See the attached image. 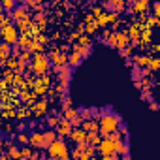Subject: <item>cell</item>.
<instances>
[{
  "instance_id": "1",
  "label": "cell",
  "mask_w": 160,
  "mask_h": 160,
  "mask_svg": "<svg viewBox=\"0 0 160 160\" xmlns=\"http://www.w3.org/2000/svg\"><path fill=\"white\" fill-rule=\"evenodd\" d=\"M119 122H121V119L117 117L115 113H109V115H102V119H100V126H98V130L102 132L104 136H109V134H113V132L119 128Z\"/></svg>"
},
{
  "instance_id": "2",
  "label": "cell",
  "mask_w": 160,
  "mask_h": 160,
  "mask_svg": "<svg viewBox=\"0 0 160 160\" xmlns=\"http://www.w3.org/2000/svg\"><path fill=\"white\" fill-rule=\"evenodd\" d=\"M47 149H49V156L51 158H68V149H66V143L64 141L55 140Z\"/></svg>"
},
{
  "instance_id": "3",
  "label": "cell",
  "mask_w": 160,
  "mask_h": 160,
  "mask_svg": "<svg viewBox=\"0 0 160 160\" xmlns=\"http://www.w3.org/2000/svg\"><path fill=\"white\" fill-rule=\"evenodd\" d=\"M47 68H49V59L38 53L36 57H34V72H38V74H45V72H47Z\"/></svg>"
},
{
  "instance_id": "4",
  "label": "cell",
  "mask_w": 160,
  "mask_h": 160,
  "mask_svg": "<svg viewBox=\"0 0 160 160\" xmlns=\"http://www.w3.org/2000/svg\"><path fill=\"white\" fill-rule=\"evenodd\" d=\"M96 145H98V151H100L102 156L113 155V152H115V143H113V140H109V137H106L104 141H98Z\"/></svg>"
},
{
  "instance_id": "5",
  "label": "cell",
  "mask_w": 160,
  "mask_h": 160,
  "mask_svg": "<svg viewBox=\"0 0 160 160\" xmlns=\"http://www.w3.org/2000/svg\"><path fill=\"white\" fill-rule=\"evenodd\" d=\"M2 38L6 40V44H15V41H17V30H15V26H11V25L2 26Z\"/></svg>"
},
{
  "instance_id": "6",
  "label": "cell",
  "mask_w": 160,
  "mask_h": 160,
  "mask_svg": "<svg viewBox=\"0 0 160 160\" xmlns=\"http://www.w3.org/2000/svg\"><path fill=\"white\" fill-rule=\"evenodd\" d=\"M55 130H49V132H45V134H41V145H40V149H47L49 145L55 141Z\"/></svg>"
},
{
  "instance_id": "7",
  "label": "cell",
  "mask_w": 160,
  "mask_h": 160,
  "mask_svg": "<svg viewBox=\"0 0 160 160\" xmlns=\"http://www.w3.org/2000/svg\"><path fill=\"white\" fill-rule=\"evenodd\" d=\"M128 36L126 34H122V32H119V34H115V47H119V49H124V47H128Z\"/></svg>"
},
{
  "instance_id": "8",
  "label": "cell",
  "mask_w": 160,
  "mask_h": 160,
  "mask_svg": "<svg viewBox=\"0 0 160 160\" xmlns=\"http://www.w3.org/2000/svg\"><path fill=\"white\" fill-rule=\"evenodd\" d=\"M85 136H87L85 130H74V132H70V137L75 143H83V141H85Z\"/></svg>"
},
{
  "instance_id": "9",
  "label": "cell",
  "mask_w": 160,
  "mask_h": 160,
  "mask_svg": "<svg viewBox=\"0 0 160 160\" xmlns=\"http://www.w3.org/2000/svg\"><path fill=\"white\" fill-rule=\"evenodd\" d=\"M51 60H53L57 66L66 64V55H62L60 51H53V53H51Z\"/></svg>"
},
{
  "instance_id": "10",
  "label": "cell",
  "mask_w": 160,
  "mask_h": 160,
  "mask_svg": "<svg viewBox=\"0 0 160 160\" xmlns=\"http://www.w3.org/2000/svg\"><path fill=\"white\" fill-rule=\"evenodd\" d=\"M70 132H72V122L64 121V122L59 126V134H60V136H70Z\"/></svg>"
},
{
  "instance_id": "11",
  "label": "cell",
  "mask_w": 160,
  "mask_h": 160,
  "mask_svg": "<svg viewBox=\"0 0 160 160\" xmlns=\"http://www.w3.org/2000/svg\"><path fill=\"white\" fill-rule=\"evenodd\" d=\"M81 55L77 53V51H74L72 55H70V59H66V62H68V64H70V66H77L79 64V62H81Z\"/></svg>"
},
{
  "instance_id": "12",
  "label": "cell",
  "mask_w": 160,
  "mask_h": 160,
  "mask_svg": "<svg viewBox=\"0 0 160 160\" xmlns=\"http://www.w3.org/2000/svg\"><path fill=\"white\" fill-rule=\"evenodd\" d=\"M83 130L85 132H98V124H96V121H85L83 122Z\"/></svg>"
},
{
  "instance_id": "13",
  "label": "cell",
  "mask_w": 160,
  "mask_h": 160,
  "mask_svg": "<svg viewBox=\"0 0 160 160\" xmlns=\"http://www.w3.org/2000/svg\"><path fill=\"white\" fill-rule=\"evenodd\" d=\"M140 29H141V25H140V23H137V25H134V26H130L128 36H130L132 40H137V38H140Z\"/></svg>"
},
{
  "instance_id": "14",
  "label": "cell",
  "mask_w": 160,
  "mask_h": 160,
  "mask_svg": "<svg viewBox=\"0 0 160 160\" xmlns=\"http://www.w3.org/2000/svg\"><path fill=\"white\" fill-rule=\"evenodd\" d=\"M29 143L32 145V147H40V145H41V134H38V132H36V134H32L29 137Z\"/></svg>"
},
{
  "instance_id": "15",
  "label": "cell",
  "mask_w": 160,
  "mask_h": 160,
  "mask_svg": "<svg viewBox=\"0 0 160 160\" xmlns=\"http://www.w3.org/2000/svg\"><path fill=\"white\" fill-rule=\"evenodd\" d=\"M109 6L115 8V11H122L124 10V2H122V0H109Z\"/></svg>"
},
{
  "instance_id": "16",
  "label": "cell",
  "mask_w": 160,
  "mask_h": 160,
  "mask_svg": "<svg viewBox=\"0 0 160 160\" xmlns=\"http://www.w3.org/2000/svg\"><path fill=\"white\" fill-rule=\"evenodd\" d=\"M149 41H151V29L145 26V30L141 32V44L145 45V44H149Z\"/></svg>"
},
{
  "instance_id": "17",
  "label": "cell",
  "mask_w": 160,
  "mask_h": 160,
  "mask_svg": "<svg viewBox=\"0 0 160 160\" xmlns=\"http://www.w3.org/2000/svg\"><path fill=\"white\" fill-rule=\"evenodd\" d=\"M147 66H149V70H151V72H155V70H158L160 62H158V59H155V57H151V59H149V64H147Z\"/></svg>"
},
{
  "instance_id": "18",
  "label": "cell",
  "mask_w": 160,
  "mask_h": 160,
  "mask_svg": "<svg viewBox=\"0 0 160 160\" xmlns=\"http://www.w3.org/2000/svg\"><path fill=\"white\" fill-rule=\"evenodd\" d=\"M45 109H47L45 100H40V104L36 106V113H38V115H44V113H45Z\"/></svg>"
},
{
  "instance_id": "19",
  "label": "cell",
  "mask_w": 160,
  "mask_h": 160,
  "mask_svg": "<svg viewBox=\"0 0 160 160\" xmlns=\"http://www.w3.org/2000/svg\"><path fill=\"white\" fill-rule=\"evenodd\" d=\"M13 17L19 19V21H21V19H25V17H26V10H25V8H19L17 11H13Z\"/></svg>"
},
{
  "instance_id": "20",
  "label": "cell",
  "mask_w": 160,
  "mask_h": 160,
  "mask_svg": "<svg viewBox=\"0 0 160 160\" xmlns=\"http://www.w3.org/2000/svg\"><path fill=\"white\" fill-rule=\"evenodd\" d=\"M149 59H151V57H136V62H137L141 68H145V66L149 64Z\"/></svg>"
},
{
  "instance_id": "21",
  "label": "cell",
  "mask_w": 160,
  "mask_h": 160,
  "mask_svg": "<svg viewBox=\"0 0 160 160\" xmlns=\"http://www.w3.org/2000/svg\"><path fill=\"white\" fill-rule=\"evenodd\" d=\"M13 4H15V0H2V6H4V8L8 10V11L13 8Z\"/></svg>"
},
{
  "instance_id": "22",
  "label": "cell",
  "mask_w": 160,
  "mask_h": 160,
  "mask_svg": "<svg viewBox=\"0 0 160 160\" xmlns=\"http://www.w3.org/2000/svg\"><path fill=\"white\" fill-rule=\"evenodd\" d=\"M156 23H158V17H152V19L147 21V25H145V26H147V29H152V26H156Z\"/></svg>"
},
{
  "instance_id": "23",
  "label": "cell",
  "mask_w": 160,
  "mask_h": 160,
  "mask_svg": "<svg viewBox=\"0 0 160 160\" xmlns=\"http://www.w3.org/2000/svg\"><path fill=\"white\" fill-rule=\"evenodd\" d=\"M96 26H98V25H96V21H94V23H92V21H90V25H87V32H94L96 30Z\"/></svg>"
},
{
  "instance_id": "24",
  "label": "cell",
  "mask_w": 160,
  "mask_h": 160,
  "mask_svg": "<svg viewBox=\"0 0 160 160\" xmlns=\"http://www.w3.org/2000/svg\"><path fill=\"white\" fill-rule=\"evenodd\" d=\"M152 10H155V17H158L160 15V4L155 2V4H152Z\"/></svg>"
},
{
  "instance_id": "25",
  "label": "cell",
  "mask_w": 160,
  "mask_h": 160,
  "mask_svg": "<svg viewBox=\"0 0 160 160\" xmlns=\"http://www.w3.org/2000/svg\"><path fill=\"white\" fill-rule=\"evenodd\" d=\"M8 55V45H0V57H6Z\"/></svg>"
},
{
  "instance_id": "26",
  "label": "cell",
  "mask_w": 160,
  "mask_h": 160,
  "mask_svg": "<svg viewBox=\"0 0 160 160\" xmlns=\"http://www.w3.org/2000/svg\"><path fill=\"white\" fill-rule=\"evenodd\" d=\"M19 141H21V143H29V137H26L25 134H21V136H19Z\"/></svg>"
},
{
  "instance_id": "27",
  "label": "cell",
  "mask_w": 160,
  "mask_h": 160,
  "mask_svg": "<svg viewBox=\"0 0 160 160\" xmlns=\"http://www.w3.org/2000/svg\"><path fill=\"white\" fill-rule=\"evenodd\" d=\"M149 102H151V109H152V111H158V104L152 102V100H149Z\"/></svg>"
},
{
  "instance_id": "28",
  "label": "cell",
  "mask_w": 160,
  "mask_h": 160,
  "mask_svg": "<svg viewBox=\"0 0 160 160\" xmlns=\"http://www.w3.org/2000/svg\"><path fill=\"white\" fill-rule=\"evenodd\" d=\"M49 124H51V126H57V124H59V119H49Z\"/></svg>"
},
{
  "instance_id": "29",
  "label": "cell",
  "mask_w": 160,
  "mask_h": 160,
  "mask_svg": "<svg viewBox=\"0 0 160 160\" xmlns=\"http://www.w3.org/2000/svg\"><path fill=\"white\" fill-rule=\"evenodd\" d=\"M34 4H38V0H29V6H34Z\"/></svg>"
},
{
  "instance_id": "30",
  "label": "cell",
  "mask_w": 160,
  "mask_h": 160,
  "mask_svg": "<svg viewBox=\"0 0 160 160\" xmlns=\"http://www.w3.org/2000/svg\"><path fill=\"white\" fill-rule=\"evenodd\" d=\"M19 2H21V0H19Z\"/></svg>"
}]
</instances>
